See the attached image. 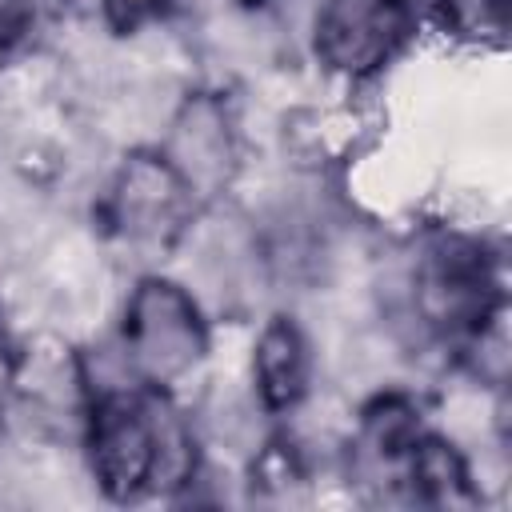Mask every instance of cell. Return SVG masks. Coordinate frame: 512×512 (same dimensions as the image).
<instances>
[{"mask_svg":"<svg viewBox=\"0 0 512 512\" xmlns=\"http://www.w3.org/2000/svg\"><path fill=\"white\" fill-rule=\"evenodd\" d=\"M188 208V188L164 156H132L116 180L112 212L132 244H164Z\"/></svg>","mask_w":512,"mask_h":512,"instance_id":"cell-3","label":"cell"},{"mask_svg":"<svg viewBox=\"0 0 512 512\" xmlns=\"http://www.w3.org/2000/svg\"><path fill=\"white\" fill-rule=\"evenodd\" d=\"M108 4H112V12L120 20H136V16L152 12V8H160V0H108Z\"/></svg>","mask_w":512,"mask_h":512,"instance_id":"cell-15","label":"cell"},{"mask_svg":"<svg viewBox=\"0 0 512 512\" xmlns=\"http://www.w3.org/2000/svg\"><path fill=\"white\" fill-rule=\"evenodd\" d=\"M32 0H0V36H16L32 20Z\"/></svg>","mask_w":512,"mask_h":512,"instance_id":"cell-13","label":"cell"},{"mask_svg":"<svg viewBox=\"0 0 512 512\" xmlns=\"http://www.w3.org/2000/svg\"><path fill=\"white\" fill-rule=\"evenodd\" d=\"M16 372H20L28 408L40 420H60V416L76 412V404H80V368L56 336H40L28 348L24 364H16Z\"/></svg>","mask_w":512,"mask_h":512,"instance_id":"cell-7","label":"cell"},{"mask_svg":"<svg viewBox=\"0 0 512 512\" xmlns=\"http://www.w3.org/2000/svg\"><path fill=\"white\" fill-rule=\"evenodd\" d=\"M92 464L112 496H132L148 484L152 468V420L144 404L124 396L108 400L92 428Z\"/></svg>","mask_w":512,"mask_h":512,"instance_id":"cell-6","label":"cell"},{"mask_svg":"<svg viewBox=\"0 0 512 512\" xmlns=\"http://www.w3.org/2000/svg\"><path fill=\"white\" fill-rule=\"evenodd\" d=\"M152 420V468L148 480L156 488H176L192 476V436L184 420L168 408H148Z\"/></svg>","mask_w":512,"mask_h":512,"instance_id":"cell-9","label":"cell"},{"mask_svg":"<svg viewBox=\"0 0 512 512\" xmlns=\"http://www.w3.org/2000/svg\"><path fill=\"white\" fill-rule=\"evenodd\" d=\"M404 28V0H324L316 20V52L336 72L360 76L400 44Z\"/></svg>","mask_w":512,"mask_h":512,"instance_id":"cell-2","label":"cell"},{"mask_svg":"<svg viewBox=\"0 0 512 512\" xmlns=\"http://www.w3.org/2000/svg\"><path fill=\"white\" fill-rule=\"evenodd\" d=\"M484 288H488V276H484V260H480L476 244L440 240L424 256L412 300L428 324H464V320H480L488 312Z\"/></svg>","mask_w":512,"mask_h":512,"instance_id":"cell-4","label":"cell"},{"mask_svg":"<svg viewBox=\"0 0 512 512\" xmlns=\"http://www.w3.org/2000/svg\"><path fill=\"white\" fill-rule=\"evenodd\" d=\"M164 160L184 180L188 192H216L232 172V132L224 108L208 96L188 100L168 124Z\"/></svg>","mask_w":512,"mask_h":512,"instance_id":"cell-5","label":"cell"},{"mask_svg":"<svg viewBox=\"0 0 512 512\" xmlns=\"http://www.w3.org/2000/svg\"><path fill=\"white\" fill-rule=\"evenodd\" d=\"M408 480L420 488V496L428 500H440V504H456L460 492H464V464L460 456L440 444V440H420L412 444V464H408Z\"/></svg>","mask_w":512,"mask_h":512,"instance_id":"cell-10","label":"cell"},{"mask_svg":"<svg viewBox=\"0 0 512 512\" xmlns=\"http://www.w3.org/2000/svg\"><path fill=\"white\" fill-rule=\"evenodd\" d=\"M124 344L128 364L148 380L172 384L188 376L204 356V328L188 292L168 280H144L128 304Z\"/></svg>","mask_w":512,"mask_h":512,"instance_id":"cell-1","label":"cell"},{"mask_svg":"<svg viewBox=\"0 0 512 512\" xmlns=\"http://www.w3.org/2000/svg\"><path fill=\"white\" fill-rule=\"evenodd\" d=\"M12 380H16V352H12V340H8V332H4V324H0V392H4Z\"/></svg>","mask_w":512,"mask_h":512,"instance_id":"cell-14","label":"cell"},{"mask_svg":"<svg viewBox=\"0 0 512 512\" xmlns=\"http://www.w3.org/2000/svg\"><path fill=\"white\" fill-rule=\"evenodd\" d=\"M508 348H512V340H508L504 308L484 312V320H480V336H476V372H480L488 384H504L508 364H512Z\"/></svg>","mask_w":512,"mask_h":512,"instance_id":"cell-12","label":"cell"},{"mask_svg":"<svg viewBox=\"0 0 512 512\" xmlns=\"http://www.w3.org/2000/svg\"><path fill=\"white\" fill-rule=\"evenodd\" d=\"M444 24L468 40H500L508 28V0H440Z\"/></svg>","mask_w":512,"mask_h":512,"instance_id":"cell-11","label":"cell"},{"mask_svg":"<svg viewBox=\"0 0 512 512\" xmlns=\"http://www.w3.org/2000/svg\"><path fill=\"white\" fill-rule=\"evenodd\" d=\"M256 384L272 408H284L304 388V340L288 320H272L256 340Z\"/></svg>","mask_w":512,"mask_h":512,"instance_id":"cell-8","label":"cell"}]
</instances>
